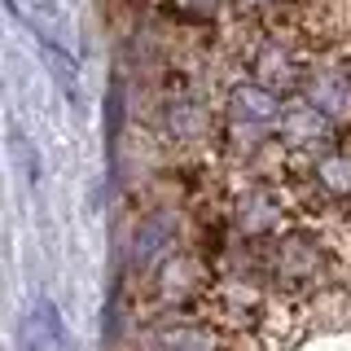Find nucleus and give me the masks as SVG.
<instances>
[{"label":"nucleus","mask_w":351,"mask_h":351,"mask_svg":"<svg viewBox=\"0 0 351 351\" xmlns=\"http://www.w3.org/2000/svg\"><path fill=\"white\" fill-rule=\"evenodd\" d=\"M176 250V215L154 211L136 224V237H132V263L141 272H158L162 263L171 259Z\"/></svg>","instance_id":"obj_5"},{"label":"nucleus","mask_w":351,"mask_h":351,"mask_svg":"<svg viewBox=\"0 0 351 351\" xmlns=\"http://www.w3.org/2000/svg\"><path fill=\"white\" fill-rule=\"evenodd\" d=\"M334 123L316 110L312 101H290L281 110V123H277V136L285 141L290 149H321L334 141Z\"/></svg>","instance_id":"obj_4"},{"label":"nucleus","mask_w":351,"mask_h":351,"mask_svg":"<svg viewBox=\"0 0 351 351\" xmlns=\"http://www.w3.org/2000/svg\"><path fill=\"white\" fill-rule=\"evenodd\" d=\"M281 110L285 101L277 93H268L263 84L246 80L228 93V123H250V128H263V132H277L281 123Z\"/></svg>","instance_id":"obj_6"},{"label":"nucleus","mask_w":351,"mask_h":351,"mask_svg":"<svg viewBox=\"0 0 351 351\" xmlns=\"http://www.w3.org/2000/svg\"><path fill=\"white\" fill-rule=\"evenodd\" d=\"M303 101H312L334 128H351V66L347 62L307 66Z\"/></svg>","instance_id":"obj_2"},{"label":"nucleus","mask_w":351,"mask_h":351,"mask_svg":"<svg viewBox=\"0 0 351 351\" xmlns=\"http://www.w3.org/2000/svg\"><path fill=\"white\" fill-rule=\"evenodd\" d=\"M312 189L329 202L347 206L351 202V145L347 149H325L312 158Z\"/></svg>","instance_id":"obj_8"},{"label":"nucleus","mask_w":351,"mask_h":351,"mask_svg":"<svg viewBox=\"0 0 351 351\" xmlns=\"http://www.w3.org/2000/svg\"><path fill=\"white\" fill-rule=\"evenodd\" d=\"M206 128H211V119H206V110L197 106V101H176V106L167 110V136L180 141V145L202 141Z\"/></svg>","instance_id":"obj_12"},{"label":"nucleus","mask_w":351,"mask_h":351,"mask_svg":"<svg viewBox=\"0 0 351 351\" xmlns=\"http://www.w3.org/2000/svg\"><path fill=\"white\" fill-rule=\"evenodd\" d=\"M233 228H237L241 237H250V241H259V237H281V233H285V206H281V197L272 193V189H250V193H241L237 206H233Z\"/></svg>","instance_id":"obj_3"},{"label":"nucleus","mask_w":351,"mask_h":351,"mask_svg":"<svg viewBox=\"0 0 351 351\" xmlns=\"http://www.w3.org/2000/svg\"><path fill=\"white\" fill-rule=\"evenodd\" d=\"M18 343H22V351H58L62 347V316L49 299H40L31 307V316L18 325Z\"/></svg>","instance_id":"obj_9"},{"label":"nucleus","mask_w":351,"mask_h":351,"mask_svg":"<svg viewBox=\"0 0 351 351\" xmlns=\"http://www.w3.org/2000/svg\"><path fill=\"white\" fill-rule=\"evenodd\" d=\"M154 277H158V294L167 303H184V299H193V294L202 290V263L184 259V255H171Z\"/></svg>","instance_id":"obj_10"},{"label":"nucleus","mask_w":351,"mask_h":351,"mask_svg":"<svg viewBox=\"0 0 351 351\" xmlns=\"http://www.w3.org/2000/svg\"><path fill=\"white\" fill-rule=\"evenodd\" d=\"M184 5H189L193 14H211V9L219 5V0H184Z\"/></svg>","instance_id":"obj_13"},{"label":"nucleus","mask_w":351,"mask_h":351,"mask_svg":"<svg viewBox=\"0 0 351 351\" xmlns=\"http://www.w3.org/2000/svg\"><path fill=\"white\" fill-rule=\"evenodd\" d=\"M307 80V62H299L290 49H281V44H263L259 58H255V84H263L268 93H294V88H303Z\"/></svg>","instance_id":"obj_7"},{"label":"nucleus","mask_w":351,"mask_h":351,"mask_svg":"<svg viewBox=\"0 0 351 351\" xmlns=\"http://www.w3.org/2000/svg\"><path fill=\"white\" fill-rule=\"evenodd\" d=\"M329 268H334V255L316 233L307 228H285L281 237H272V255H268V272L281 290H316L321 281H329Z\"/></svg>","instance_id":"obj_1"},{"label":"nucleus","mask_w":351,"mask_h":351,"mask_svg":"<svg viewBox=\"0 0 351 351\" xmlns=\"http://www.w3.org/2000/svg\"><path fill=\"white\" fill-rule=\"evenodd\" d=\"M241 5H250V9H272V5H281V0H241Z\"/></svg>","instance_id":"obj_14"},{"label":"nucleus","mask_w":351,"mask_h":351,"mask_svg":"<svg viewBox=\"0 0 351 351\" xmlns=\"http://www.w3.org/2000/svg\"><path fill=\"white\" fill-rule=\"evenodd\" d=\"M158 351H219V338L206 325L180 321V325L158 329Z\"/></svg>","instance_id":"obj_11"}]
</instances>
